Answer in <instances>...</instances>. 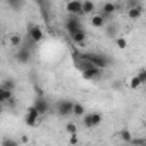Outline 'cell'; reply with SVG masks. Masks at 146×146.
Masks as SVG:
<instances>
[{
	"label": "cell",
	"instance_id": "1",
	"mask_svg": "<svg viewBox=\"0 0 146 146\" xmlns=\"http://www.w3.org/2000/svg\"><path fill=\"white\" fill-rule=\"evenodd\" d=\"M83 58H86V60H90L91 64H95L96 67H100V69H107L108 65H110V58L107 57V55H103V53H100V52H86V53H79Z\"/></svg>",
	"mask_w": 146,
	"mask_h": 146
},
{
	"label": "cell",
	"instance_id": "2",
	"mask_svg": "<svg viewBox=\"0 0 146 146\" xmlns=\"http://www.w3.org/2000/svg\"><path fill=\"white\" fill-rule=\"evenodd\" d=\"M55 112H57V115H60V117H70L72 112H74V102H72V100H67V98L58 100V102L55 103Z\"/></svg>",
	"mask_w": 146,
	"mask_h": 146
},
{
	"label": "cell",
	"instance_id": "3",
	"mask_svg": "<svg viewBox=\"0 0 146 146\" xmlns=\"http://www.w3.org/2000/svg\"><path fill=\"white\" fill-rule=\"evenodd\" d=\"M65 31L69 33V35H72V33H76V31H79V29H83V24H81V16H76V14H69L67 16V19H65Z\"/></svg>",
	"mask_w": 146,
	"mask_h": 146
},
{
	"label": "cell",
	"instance_id": "4",
	"mask_svg": "<svg viewBox=\"0 0 146 146\" xmlns=\"http://www.w3.org/2000/svg\"><path fill=\"white\" fill-rule=\"evenodd\" d=\"M103 120V115L100 112H91V113H84L83 115V125L86 129H93L96 125H100Z\"/></svg>",
	"mask_w": 146,
	"mask_h": 146
},
{
	"label": "cell",
	"instance_id": "5",
	"mask_svg": "<svg viewBox=\"0 0 146 146\" xmlns=\"http://www.w3.org/2000/svg\"><path fill=\"white\" fill-rule=\"evenodd\" d=\"M33 57V48L28 46V45H21L19 48H16V55L14 58L19 62V64H28Z\"/></svg>",
	"mask_w": 146,
	"mask_h": 146
},
{
	"label": "cell",
	"instance_id": "6",
	"mask_svg": "<svg viewBox=\"0 0 146 146\" xmlns=\"http://www.w3.org/2000/svg\"><path fill=\"white\" fill-rule=\"evenodd\" d=\"M28 38H31L35 43H41V40L45 38V33H43L41 26H38V24H29V28H28Z\"/></svg>",
	"mask_w": 146,
	"mask_h": 146
},
{
	"label": "cell",
	"instance_id": "7",
	"mask_svg": "<svg viewBox=\"0 0 146 146\" xmlns=\"http://www.w3.org/2000/svg\"><path fill=\"white\" fill-rule=\"evenodd\" d=\"M65 11H67V14L84 16V14H83V0H67Z\"/></svg>",
	"mask_w": 146,
	"mask_h": 146
},
{
	"label": "cell",
	"instance_id": "8",
	"mask_svg": "<svg viewBox=\"0 0 146 146\" xmlns=\"http://www.w3.org/2000/svg\"><path fill=\"white\" fill-rule=\"evenodd\" d=\"M102 72H103V69L95 65V67H90V69L83 70L81 74H83V79H86V81H96V79H102Z\"/></svg>",
	"mask_w": 146,
	"mask_h": 146
},
{
	"label": "cell",
	"instance_id": "9",
	"mask_svg": "<svg viewBox=\"0 0 146 146\" xmlns=\"http://www.w3.org/2000/svg\"><path fill=\"white\" fill-rule=\"evenodd\" d=\"M33 105H35V107L40 110V113H41V115H45V113L50 110V107H52V105H50V102H48V100H46L43 95H41V96H40V95H36V98H35Z\"/></svg>",
	"mask_w": 146,
	"mask_h": 146
},
{
	"label": "cell",
	"instance_id": "10",
	"mask_svg": "<svg viewBox=\"0 0 146 146\" xmlns=\"http://www.w3.org/2000/svg\"><path fill=\"white\" fill-rule=\"evenodd\" d=\"M144 14V7L139 4V5H136V7H127V17L131 19V21H137V19H141V16Z\"/></svg>",
	"mask_w": 146,
	"mask_h": 146
},
{
	"label": "cell",
	"instance_id": "11",
	"mask_svg": "<svg viewBox=\"0 0 146 146\" xmlns=\"http://www.w3.org/2000/svg\"><path fill=\"white\" fill-rule=\"evenodd\" d=\"M108 21H110V19L100 12V14H91V21H90V23H91L93 28H105V24H107Z\"/></svg>",
	"mask_w": 146,
	"mask_h": 146
},
{
	"label": "cell",
	"instance_id": "12",
	"mask_svg": "<svg viewBox=\"0 0 146 146\" xmlns=\"http://www.w3.org/2000/svg\"><path fill=\"white\" fill-rule=\"evenodd\" d=\"M70 36V40L74 41L76 45H79V46H83L84 43H86V31H84V28L83 29H79V31H76V33H72V35H69Z\"/></svg>",
	"mask_w": 146,
	"mask_h": 146
},
{
	"label": "cell",
	"instance_id": "13",
	"mask_svg": "<svg viewBox=\"0 0 146 146\" xmlns=\"http://www.w3.org/2000/svg\"><path fill=\"white\" fill-rule=\"evenodd\" d=\"M100 12H102L103 16H107V17L110 19V17H112V16H113V14L117 12V5H115L113 2H105V4L102 5V11H100Z\"/></svg>",
	"mask_w": 146,
	"mask_h": 146
},
{
	"label": "cell",
	"instance_id": "14",
	"mask_svg": "<svg viewBox=\"0 0 146 146\" xmlns=\"http://www.w3.org/2000/svg\"><path fill=\"white\" fill-rule=\"evenodd\" d=\"M12 98H14V91H12V90H4V88H0V103L7 105Z\"/></svg>",
	"mask_w": 146,
	"mask_h": 146
},
{
	"label": "cell",
	"instance_id": "15",
	"mask_svg": "<svg viewBox=\"0 0 146 146\" xmlns=\"http://www.w3.org/2000/svg\"><path fill=\"white\" fill-rule=\"evenodd\" d=\"M95 2L93 0H83V14H95Z\"/></svg>",
	"mask_w": 146,
	"mask_h": 146
},
{
	"label": "cell",
	"instance_id": "16",
	"mask_svg": "<svg viewBox=\"0 0 146 146\" xmlns=\"http://www.w3.org/2000/svg\"><path fill=\"white\" fill-rule=\"evenodd\" d=\"M84 113H86L84 105L79 103V102H74V112H72V115H74V117H83Z\"/></svg>",
	"mask_w": 146,
	"mask_h": 146
},
{
	"label": "cell",
	"instance_id": "17",
	"mask_svg": "<svg viewBox=\"0 0 146 146\" xmlns=\"http://www.w3.org/2000/svg\"><path fill=\"white\" fill-rule=\"evenodd\" d=\"M48 2H50V0H36V4L40 5V11L43 12V16H45V19L48 17V5H50Z\"/></svg>",
	"mask_w": 146,
	"mask_h": 146
},
{
	"label": "cell",
	"instance_id": "18",
	"mask_svg": "<svg viewBox=\"0 0 146 146\" xmlns=\"http://www.w3.org/2000/svg\"><path fill=\"white\" fill-rule=\"evenodd\" d=\"M40 120H41V119H36V117H31V115H26V117H24V124H26L28 127H38Z\"/></svg>",
	"mask_w": 146,
	"mask_h": 146
},
{
	"label": "cell",
	"instance_id": "19",
	"mask_svg": "<svg viewBox=\"0 0 146 146\" xmlns=\"http://www.w3.org/2000/svg\"><path fill=\"white\" fill-rule=\"evenodd\" d=\"M119 137H120L124 143H131V141H132V134H131L129 129H122V131H119Z\"/></svg>",
	"mask_w": 146,
	"mask_h": 146
},
{
	"label": "cell",
	"instance_id": "20",
	"mask_svg": "<svg viewBox=\"0 0 146 146\" xmlns=\"http://www.w3.org/2000/svg\"><path fill=\"white\" fill-rule=\"evenodd\" d=\"M0 88H4V90H12V91H14V90H16V81L7 78V79H4V81H2Z\"/></svg>",
	"mask_w": 146,
	"mask_h": 146
},
{
	"label": "cell",
	"instance_id": "21",
	"mask_svg": "<svg viewBox=\"0 0 146 146\" xmlns=\"http://www.w3.org/2000/svg\"><path fill=\"white\" fill-rule=\"evenodd\" d=\"M11 45H12L14 48H19V46L23 45V36H21V35H17V33H16V35H12V36H11Z\"/></svg>",
	"mask_w": 146,
	"mask_h": 146
},
{
	"label": "cell",
	"instance_id": "22",
	"mask_svg": "<svg viewBox=\"0 0 146 146\" xmlns=\"http://www.w3.org/2000/svg\"><path fill=\"white\" fill-rule=\"evenodd\" d=\"M26 115H31V117H36V119H41L43 115L40 113V110L35 107V105H31V107H28V110H26Z\"/></svg>",
	"mask_w": 146,
	"mask_h": 146
},
{
	"label": "cell",
	"instance_id": "23",
	"mask_svg": "<svg viewBox=\"0 0 146 146\" xmlns=\"http://www.w3.org/2000/svg\"><path fill=\"white\" fill-rule=\"evenodd\" d=\"M141 86H143V83H141V79H139L137 76L131 78V81H129V88H131V90H137V88H141Z\"/></svg>",
	"mask_w": 146,
	"mask_h": 146
},
{
	"label": "cell",
	"instance_id": "24",
	"mask_svg": "<svg viewBox=\"0 0 146 146\" xmlns=\"http://www.w3.org/2000/svg\"><path fill=\"white\" fill-rule=\"evenodd\" d=\"M115 45H117V48H120V50H125V48H127V40H125L124 36H119V38L115 40Z\"/></svg>",
	"mask_w": 146,
	"mask_h": 146
},
{
	"label": "cell",
	"instance_id": "25",
	"mask_svg": "<svg viewBox=\"0 0 146 146\" xmlns=\"http://www.w3.org/2000/svg\"><path fill=\"white\" fill-rule=\"evenodd\" d=\"M65 131L69 132V136H70V134H78V125H76L74 122H67V125H65Z\"/></svg>",
	"mask_w": 146,
	"mask_h": 146
},
{
	"label": "cell",
	"instance_id": "26",
	"mask_svg": "<svg viewBox=\"0 0 146 146\" xmlns=\"http://www.w3.org/2000/svg\"><path fill=\"white\" fill-rule=\"evenodd\" d=\"M23 2H24V0H7V4H9L14 11H19L21 5H23Z\"/></svg>",
	"mask_w": 146,
	"mask_h": 146
},
{
	"label": "cell",
	"instance_id": "27",
	"mask_svg": "<svg viewBox=\"0 0 146 146\" xmlns=\"http://www.w3.org/2000/svg\"><path fill=\"white\" fill-rule=\"evenodd\" d=\"M21 143L16 141V139H4L2 143H0V146H19Z\"/></svg>",
	"mask_w": 146,
	"mask_h": 146
},
{
	"label": "cell",
	"instance_id": "28",
	"mask_svg": "<svg viewBox=\"0 0 146 146\" xmlns=\"http://www.w3.org/2000/svg\"><path fill=\"white\" fill-rule=\"evenodd\" d=\"M139 79H141V83L143 84H146V69H141V70H137V74H136Z\"/></svg>",
	"mask_w": 146,
	"mask_h": 146
},
{
	"label": "cell",
	"instance_id": "29",
	"mask_svg": "<svg viewBox=\"0 0 146 146\" xmlns=\"http://www.w3.org/2000/svg\"><path fill=\"white\" fill-rule=\"evenodd\" d=\"M115 33H117V26H113V24H112V26H108V28H107V35H108V38H113V36H115Z\"/></svg>",
	"mask_w": 146,
	"mask_h": 146
},
{
	"label": "cell",
	"instance_id": "30",
	"mask_svg": "<svg viewBox=\"0 0 146 146\" xmlns=\"http://www.w3.org/2000/svg\"><path fill=\"white\" fill-rule=\"evenodd\" d=\"M131 143H132V144H146V139H144V137H132Z\"/></svg>",
	"mask_w": 146,
	"mask_h": 146
},
{
	"label": "cell",
	"instance_id": "31",
	"mask_svg": "<svg viewBox=\"0 0 146 146\" xmlns=\"http://www.w3.org/2000/svg\"><path fill=\"white\" fill-rule=\"evenodd\" d=\"M69 143H70V144H78V143H79V139H78V134H70V137H69Z\"/></svg>",
	"mask_w": 146,
	"mask_h": 146
},
{
	"label": "cell",
	"instance_id": "32",
	"mask_svg": "<svg viewBox=\"0 0 146 146\" xmlns=\"http://www.w3.org/2000/svg\"><path fill=\"white\" fill-rule=\"evenodd\" d=\"M141 4V0H127V7H136Z\"/></svg>",
	"mask_w": 146,
	"mask_h": 146
},
{
	"label": "cell",
	"instance_id": "33",
	"mask_svg": "<svg viewBox=\"0 0 146 146\" xmlns=\"http://www.w3.org/2000/svg\"><path fill=\"white\" fill-rule=\"evenodd\" d=\"M23 143H29V137H28V136H23V137H21V144H23Z\"/></svg>",
	"mask_w": 146,
	"mask_h": 146
},
{
	"label": "cell",
	"instance_id": "34",
	"mask_svg": "<svg viewBox=\"0 0 146 146\" xmlns=\"http://www.w3.org/2000/svg\"><path fill=\"white\" fill-rule=\"evenodd\" d=\"M144 12H146V11H144Z\"/></svg>",
	"mask_w": 146,
	"mask_h": 146
}]
</instances>
